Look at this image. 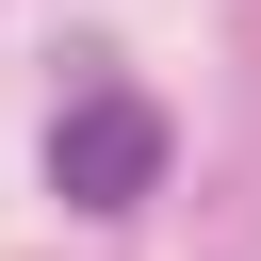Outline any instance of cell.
I'll list each match as a JSON object with an SVG mask.
<instances>
[{
  "instance_id": "obj_1",
  "label": "cell",
  "mask_w": 261,
  "mask_h": 261,
  "mask_svg": "<svg viewBox=\"0 0 261 261\" xmlns=\"http://www.w3.org/2000/svg\"><path fill=\"white\" fill-rule=\"evenodd\" d=\"M147 179H163V114H147V98H82V114L49 130V196H65V212H130Z\"/></svg>"
}]
</instances>
